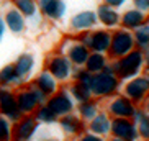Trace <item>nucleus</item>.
I'll list each match as a JSON object with an SVG mask.
<instances>
[{
    "label": "nucleus",
    "mask_w": 149,
    "mask_h": 141,
    "mask_svg": "<svg viewBox=\"0 0 149 141\" xmlns=\"http://www.w3.org/2000/svg\"><path fill=\"white\" fill-rule=\"evenodd\" d=\"M97 22H98L97 15L92 10H84V12H79V13H75L70 18V28L75 31H84V30L95 27Z\"/></svg>",
    "instance_id": "11"
},
{
    "label": "nucleus",
    "mask_w": 149,
    "mask_h": 141,
    "mask_svg": "<svg viewBox=\"0 0 149 141\" xmlns=\"http://www.w3.org/2000/svg\"><path fill=\"white\" fill-rule=\"evenodd\" d=\"M0 141H12V123L0 117Z\"/></svg>",
    "instance_id": "21"
},
{
    "label": "nucleus",
    "mask_w": 149,
    "mask_h": 141,
    "mask_svg": "<svg viewBox=\"0 0 149 141\" xmlns=\"http://www.w3.org/2000/svg\"><path fill=\"white\" fill-rule=\"evenodd\" d=\"M77 141H103V140H102L100 136H97V135H92V133H85V135H82Z\"/></svg>",
    "instance_id": "23"
},
{
    "label": "nucleus",
    "mask_w": 149,
    "mask_h": 141,
    "mask_svg": "<svg viewBox=\"0 0 149 141\" xmlns=\"http://www.w3.org/2000/svg\"><path fill=\"white\" fill-rule=\"evenodd\" d=\"M43 141H61V140H56V138H49V140H43Z\"/></svg>",
    "instance_id": "25"
},
{
    "label": "nucleus",
    "mask_w": 149,
    "mask_h": 141,
    "mask_svg": "<svg viewBox=\"0 0 149 141\" xmlns=\"http://www.w3.org/2000/svg\"><path fill=\"white\" fill-rule=\"evenodd\" d=\"M15 97H17L18 110L22 112L23 115H33L38 107L46 103V100H48L33 84L20 87L15 92Z\"/></svg>",
    "instance_id": "1"
},
{
    "label": "nucleus",
    "mask_w": 149,
    "mask_h": 141,
    "mask_svg": "<svg viewBox=\"0 0 149 141\" xmlns=\"http://www.w3.org/2000/svg\"><path fill=\"white\" fill-rule=\"evenodd\" d=\"M46 105L57 118L66 117V115L72 113V110H74V100H72V97L69 95L66 89H59L54 95H51L46 100Z\"/></svg>",
    "instance_id": "5"
},
{
    "label": "nucleus",
    "mask_w": 149,
    "mask_h": 141,
    "mask_svg": "<svg viewBox=\"0 0 149 141\" xmlns=\"http://www.w3.org/2000/svg\"><path fill=\"white\" fill-rule=\"evenodd\" d=\"M57 123H59L62 131L66 133V135H69V136H75V135H79L84 130V121L74 113L61 117V118L57 120Z\"/></svg>",
    "instance_id": "12"
},
{
    "label": "nucleus",
    "mask_w": 149,
    "mask_h": 141,
    "mask_svg": "<svg viewBox=\"0 0 149 141\" xmlns=\"http://www.w3.org/2000/svg\"><path fill=\"white\" fill-rule=\"evenodd\" d=\"M88 49L85 46H82L80 43H72L67 48V53H66V57L70 61L72 66H84L88 59Z\"/></svg>",
    "instance_id": "13"
},
{
    "label": "nucleus",
    "mask_w": 149,
    "mask_h": 141,
    "mask_svg": "<svg viewBox=\"0 0 149 141\" xmlns=\"http://www.w3.org/2000/svg\"><path fill=\"white\" fill-rule=\"evenodd\" d=\"M15 8L22 13V17L26 20H33L36 18V22H38V13H40V10H38V2H33V0H17L15 2Z\"/></svg>",
    "instance_id": "15"
},
{
    "label": "nucleus",
    "mask_w": 149,
    "mask_h": 141,
    "mask_svg": "<svg viewBox=\"0 0 149 141\" xmlns=\"http://www.w3.org/2000/svg\"><path fill=\"white\" fill-rule=\"evenodd\" d=\"M25 80H22L15 72L13 64H5L0 69V87H10L12 85H23Z\"/></svg>",
    "instance_id": "14"
},
{
    "label": "nucleus",
    "mask_w": 149,
    "mask_h": 141,
    "mask_svg": "<svg viewBox=\"0 0 149 141\" xmlns=\"http://www.w3.org/2000/svg\"><path fill=\"white\" fill-rule=\"evenodd\" d=\"M103 66H105V57L102 56V54H98V53H93V54L88 56L87 62H85V67H87L85 70L92 74V72H98Z\"/></svg>",
    "instance_id": "20"
},
{
    "label": "nucleus",
    "mask_w": 149,
    "mask_h": 141,
    "mask_svg": "<svg viewBox=\"0 0 149 141\" xmlns=\"http://www.w3.org/2000/svg\"><path fill=\"white\" fill-rule=\"evenodd\" d=\"M40 130V123L33 115H23L12 125V141H31Z\"/></svg>",
    "instance_id": "4"
},
{
    "label": "nucleus",
    "mask_w": 149,
    "mask_h": 141,
    "mask_svg": "<svg viewBox=\"0 0 149 141\" xmlns=\"http://www.w3.org/2000/svg\"><path fill=\"white\" fill-rule=\"evenodd\" d=\"M2 18H3L5 28L10 33H13V35H22V33H25V30H26V20L22 17V13L15 7L7 8V12H5V15Z\"/></svg>",
    "instance_id": "9"
},
{
    "label": "nucleus",
    "mask_w": 149,
    "mask_h": 141,
    "mask_svg": "<svg viewBox=\"0 0 149 141\" xmlns=\"http://www.w3.org/2000/svg\"><path fill=\"white\" fill-rule=\"evenodd\" d=\"M77 110H79V115L84 120H92L97 117V103L93 100L82 102V103H79Z\"/></svg>",
    "instance_id": "19"
},
{
    "label": "nucleus",
    "mask_w": 149,
    "mask_h": 141,
    "mask_svg": "<svg viewBox=\"0 0 149 141\" xmlns=\"http://www.w3.org/2000/svg\"><path fill=\"white\" fill-rule=\"evenodd\" d=\"M90 92L95 95H108L115 89V79L110 72H98V74L92 75L90 80Z\"/></svg>",
    "instance_id": "8"
},
{
    "label": "nucleus",
    "mask_w": 149,
    "mask_h": 141,
    "mask_svg": "<svg viewBox=\"0 0 149 141\" xmlns=\"http://www.w3.org/2000/svg\"><path fill=\"white\" fill-rule=\"evenodd\" d=\"M44 69L57 80V84L69 80L72 77V72H74V67H72L70 61L66 57V54H62V53L49 56L46 59V67Z\"/></svg>",
    "instance_id": "2"
},
{
    "label": "nucleus",
    "mask_w": 149,
    "mask_h": 141,
    "mask_svg": "<svg viewBox=\"0 0 149 141\" xmlns=\"http://www.w3.org/2000/svg\"><path fill=\"white\" fill-rule=\"evenodd\" d=\"M5 31H7V28H5V23H3V18L0 17V41L3 40V36H5Z\"/></svg>",
    "instance_id": "24"
},
{
    "label": "nucleus",
    "mask_w": 149,
    "mask_h": 141,
    "mask_svg": "<svg viewBox=\"0 0 149 141\" xmlns=\"http://www.w3.org/2000/svg\"><path fill=\"white\" fill-rule=\"evenodd\" d=\"M67 92H69V95L72 97V100L79 102V103L90 100V94H92L87 85H82V84H79V82H74V84L69 87Z\"/></svg>",
    "instance_id": "18"
},
{
    "label": "nucleus",
    "mask_w": 149,
    "mask_h": 141,
    "mask_svg": "<svg viewBox=\"0 0 149 141\" xmlns=\"http://www.w3.org/2000/svg\"><path fill=\"white\" fill-rule=\"evenodd\" d=\"M0 117H3L13 125L23 117V113L18 110L15 90L10 87H0Z\"/></svg>",
    "instance_id": "3"
},
{
    "label": "nucleus",
    "mask_w": 149,
    "mask_h": 141,
    "mask_svg": "<svg viewBox=\"0 0 149 141\" xmlns=\"http://www.w3.org/2000/svg\"><path fill=\"white\" fill-rule=\"evenodd\" d=\"M38 10L44 18L57 22V20L64 18L67 12V3L61 2V0H41V2H38Z\"/></svg>",
    "instance_id": "6"
},
{
    "label": "nucleus",
    "mask_w": 149,
    "mask_h": 141,
    "mask_svg": "<svg viewBox=\"0 0 149 141\" xmlns=\"http://www.w3.org/2000/svg\"><path fill=\"white\" fill-rule=\"evenodd\" d=\"M110 120L107 115L100 113L97 115L95 118H92V121H90V131H92V135H97V136H100V135H107L110 130Z\"/></svg>",
    "instance_id": "16"
},
{
    "label": "nucleus",
    "mask_w": 149,
    "mask_h": 141,
    "mask_svg": "<svg viewBox=\"0 0 149 141\" xmlns=\"http://www.w3.org/2000/svg\"><path fill=\"white\" fill-rule=\"evenodd\" d=\"M35 66H36V59L31 53H22L13 62L15 72H17V75L22 80H26L28 77L33 74Z\"/></svg>",
    "instance_id": "10"
},
{
    "label": "nucleus",
    "mask_w": 149,
    "mask_h": 141,
    "mask_svg": "<svg viewBox=\"0 0 149 141\" xmlns=\"http://www.w3.org/2000/svg\"><path fill=\"white\" fill-rule=\"evenodd\" d=\"M33 117H35V120L40 125H53V123H57V120H59L56 115L48 108L46 103H43V105L38 107V108L35 110V113H33Z\"/></svg>",
    "instance_id": "17"
},
{
    "label": "nucleus",
    "mask_w": 149,
    "mask_h": 141,
    "mask_svg": "<svg viewBox=\"0 0 149 141\" xmlns=\"http://www.w3.org/2000/svg\"><path fill=\"white\" fill-rule=\"evenodd\" d=\"M72 75H74V79H75V82H79V84H82V85H90V80H92V75L93 74H90V72H87L85 69H79V70H74L72 72Z\"/></svg>",
    "instance_id": "22"
},
{
    "label": "nucleus",
    "mask_w": 149,
    "mask_h": 141,
    "mask_svg": "<svg viewBox=\"0 0 149 141\" xmlns=\"http://www.w3.org/2000/svg\"><path fill=\"white\" fill-rule=\"evenodd\" d=\"M31 84L35 85V87L38 89V90H40L46 98H49L51 95H54V94L59 90V84H57V80L54 79V77L49 74L46 69L40 70V72L36 74L35 80H33Z\"/></svg>",
    "instance_id": "7"
}]
</instances>
